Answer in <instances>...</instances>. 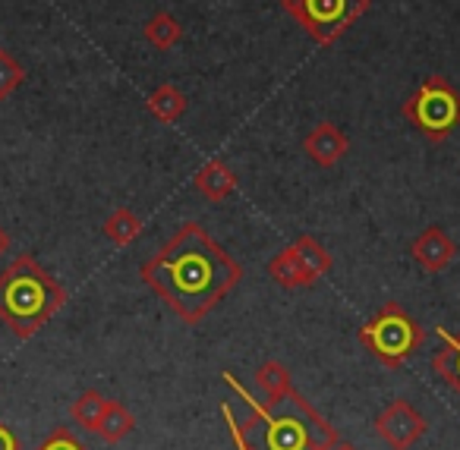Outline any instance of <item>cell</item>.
I'll return each instance as SVG.
<instances>
[{
	"label": "cell",
	"instance_id": "obj_1",
	"mask_svg": "<svg viewBox=\"0 0 460 450\" xmlns=\"http://www.w3.org/2000/svg\"><path fill=\"white\" fill-rule=\"evenodd\" d=\"M139 274L186 324H199L243 280V265L230 259L196 221H186L161 252L142 261Z\"/></svg>",
	"mask_w": 460,
	"mask_h": 450
},
{
	"label": "cell",
	"instance_id": "obj_2",
	"mask_svg": "<svg viewBox=\"0 0 460 450\" xmlns=\"http://www.w3.org/2000/svg\"><path fill=\"white\" fill-rule=\"evenodd\" d=\"M224 381L234 387L240 400L250 406V419L237 422L230 406H221V416L230 428L234 444L246 450H328L334 441H341L325 416L313 403L303 400V393L290 391L269 403H259L243 384L230 372H224Z\"/></svg>",
	"mask_w": 460,
	"mask_h": 450
},
{
	"label": "cell",
	"instance_id": "obj_3",
	"mask_svg": "<svg viewBox=\"0 0 460 450\" xmlns=\"http://www.w3.org/2000/svg\"><path fill=\"white\" fill-rule=\"evenodd\" d=\"M64 305L66 290L39 265L35 255H16L0 271V322L20 340L39 334Z\"/></svg>",
	"mask_w": 460,
	"mask_h": 450
},
{
	"label": "cell",
	"instance_id": "obj_4",
	"mask_svg": "<svg viewBox=\"0 0 460 450\" xmlns=\"http://www.w3.org/2000/svg\"><path fill=\"white\" fill-rule=\"evenodd\" d=\"M357 340L376 356L382 366L401 368L413 353H420L426 343V328L407 315L401 303H385L363 328L357 331Z\"/></svg>",
	"mask_w": 460,
	"mask_h": 450
},
{
	"label": "cell",
	"instance_id": "obj_5",
	"mask_svg": "<svg viewBox=\"0 0 460 450\" xmlns=\"http://www.w3.org/2000/svg\"><path fill=\"white\" fill-rule=\"evenodd\" d=\"M401 114L429 142H445L460 127V92L445 76H426L403 101Z\"/></svg>",
	"mask_w": 460,
	"mask_h": 450
},
{
	"label": "cell",
	"instance_id": "obj_6",
	"mask_svg": "<svg viewBox=\"0 0 460 450\" xmlns=\"http://www.w3.org/2000/svg\"><path fill=\"white\" fill-rule=\"evenodd\" d=\"M372 7V0H281V10L303 26L315 45L328 48Z\"/></svg>",
	"mask_w": 460,
	"mask_h": 450
},
{
	"label": "cell",
	"instance_id": "obj_7",
	"mask_svg": "<svg viewBox=\"0 0 460 450\" xmlns=\"http://www.w3.org/2000/svg\"><path fill=\"white\" fill-rule=\"evenodd\" d=\"M328 271H332V252L315 236H300L269 261V278L284 290L313 287Z\"/></svg>",
	"mask_w": 460,
	"mask_h": 450
},
{
	"label": "cell",
	"instance_id": "obj_8",
	"mask_svg": "<svg viewBox=\"0 0 460 450\" xmlns=\"http://www.w3.org/2000/svg\"><path fill=\"white\" fill-rule=\"evenodd\" d=\"M429 431V419L410 400L397 397L376 416V435L391 450H410Z\"/></svg>",
	"mask_w": 460,
	"mask_h": 450
},
{
	"label": "cell",
	"instance_id": "obj_9",
	"mask_svg": "<svg viewBox=\"0 0 460 450\" xmlns=\"http://www.w3.org/2000/svg\"><path fill=\"white\" fill-rule=\"evenodd\" d=\"M410 255H413V261L422 268V271L438 274L454 261L457 246H454V240L441 227H426L413 243H410Z\"/></svg>",
	"mask_w": 460,
	"mask_h": 450
},
{
	"label": "cell",
	"instance_id": "obj_10",
	"mask_svg": "<svg viewBox=\"0 0 460 450\" xmlns=\"http://www.w3.org/2000/svg\"><path fill=\"white\" fill-rule=\"evenodd\" d=\"M303 152L313 164L319 167H334L347 152H350V139L344 136V129L334 123H319L313 133L303 139Z\"/></svg>",
	"mask_w": 460,
	"mask_h": 450
},
{
	"label": "cell",
	"instance_id": "obj_11",
	"mask_svg": "<svg viewBox=\"0 0 460 450\" xmlns=\"http://www.w3.org/2000/svg\"><path fill=\"white\" fill-rule=\"evenodd\" d=\"M192 186H196L208 202H224V199H230L234 190H237V173L230 171L221 158H211L196 171Z\"/></svg>",
	"mask_w": 460,
	"mask_h": 450
},
{
	"label": "cell",
	"instance_id": "obj_12",
	"mask_svg": "<svg viewBox=\"0 0 460 450\" xmlns=\"http://www.w3.org/2000/svg\"><path fill=\"white\" fill-rule=\"evenodd\" d=\"M435 337L441 340V347L432 356V368L447 387L460 397V331L451 334L445 328H435Z\"/></svg>",
	"mask_w": 460,
	"mask_h": 450
},
{
	"label": "cell",
	"instance_id": "obj_13",
	"mask_svg": "<svg viewBox=\"0 0 460 450\" xmlns=\"http://www.w3.org/2000/svg\"><path fill=\"white\" fill-rule=\"evenodd\" d=\"M102 230H104V236H108V240L114 243V246L127 249V246H133V243L139 240V234H142V217L136 215L133 208L120 205V208L111 211Z\"/></svg>",
	"mask_w": 460,
	"mask_h": 450
},
{
	"label": "cell",
	"instance_id": "obj_14",
	"mask_svg": "<svg viewBox=\"0 0 460 450\" xmlns=\"http://www.w3.org/2000/svg\"><path fill=\"white\" fill-rule=\"evenodd\" d=\"M146 108H148V114H152L155 120L177 123L180 117L186 114V95L177 89V85H161V89H155L152 95H148Z\"/></svg>",
	"mask_w": 460,
	"mask_h": 450
},
{
	"label": "cell",
	"instance_id": "obj_15",
	"mask_svg": "<svg viewBox=\"0 0 460 450\" xmlns=\"http://www.w3.org/2000/svg\"><path fill=\"white\" fill-rule=\"evenodd\" d=\"M136 428V416L127 410V406L120 403V400H108V406H104V416L102 422H98L95 435H102V441L108 444H117L123 441V437L129 435V431Z\"/></svg>",
	"mask_w": 460,
	"mask_h": 450
},
{
	"label": "cell",
	"instance_id": "obj_16",
	"mask_svg": "<svg viewBox=\"0 0 460 450\" xmlns=\"http://www.w3.org/2000/svg\"><path fill=\"white\" fill-rule=\"evenodd\" d=\"M142 35H146L148 45L158 48V51H171V48L183 39V26H180L171 13H164V10H161V13H155L152 20L146 22Z\"/></svg>",
	"mask_w": 460,
	"mask_h": 450
},
{
	"label": "cell",
	"instance_id": "obj_17",
	"mask_svg": "<svg viewBox=\"0 0 460 450\" xmlns=\"http://www.w3.org/2000/svg\"><path fill=\"white\" fill-rule=\"evenodd\" d=\"M104 406H108V397H104L102 391H85V393H79L76 403L70 406V416L79 428L95 431L98 422H102V416H104Z\"/></svg>",
	"mask_w": 460,
	"mask_h": 450
},
{
	"label": "cell",
	"instance_id": "obj_18",
	"mask_svg": "<svg viewBox=\"0 0 460 450\" xmlns=\"http://www.w3.org/2000/svg\"><path fill=\"white\" fill-rule=\"evenodd\" d=\"M256 384L262 387L265 397H269V400H278V397H284V393L294 391L290 372L278 359H265L262 366L256 368Z\"/></svg>",
	"mask_w": 460,
	"mask_h": 450
},
{
	"label": "cell",
	"instance_id": "obj_19",
	"mask_svg": "<svg viewBox=\"0 0 460 450\" xmlns=\"http://www.w3.org/2000/svg\"><path fill=\"white\" fill-rule=\"evenodd\" d=\"M22 83H26V66L7 48H0V101H7Z\"/></svg>",
	"mask_w": 460,
	"mask_h": 450
},
{
	"label": "cell",
	"instance_id": "obj_20",
	"mask_svg": "<svg viewBox=\"0 0 460 450\" xmlns=\"http://www.w3.org/2000/svg\"><path fill=\"white\" fill-rule=\"evenodd\" d=\"M35 450H89L70 428H54L48 431V437H41V444Z\"/></svg>",
	"mask_w": 460,
	"mask_h": 450
},
{
	"label": "cell",
	"instance_id": "obj_21",
	"mask_svg": "<svg viewBox=\"0 0 460 450\" xmlns=\"http://www.w3.org/2000/svg\"><path fill=\"white\" fill-rule=\"evenodd\" d=\"M0 450H20V437L7 422H0Z\"/></svg>",
	"mask_w": 460,
	"mask_h": 450
},
{
	"label": "cell",
	"instance_id": "obj_22",
	"mask_svg": "<svg viewBox=\"0 0 460 450\" xmlns=\"http://www.w3.org/2000/svg\"><path fill=\"white\" fill-rule=\"evenodd\" d=\"M10 243H13V240H10V234H7L4 227H0V255H7V252H10Z\"/></svg>",
	"mask_w": 460,
	"mask_h": 450
},
{
	"label": "cell",
	"instance_id": "obj_23",
	"mask_svg": "<svg viewBox=\"0 0 460 450\" xmlns=\"http://www.w3.org/2000/svg\"><path fill=\"white\" fill-rule=\"evenodd\" d=\"M328 450H357V447H353V444H347V441H334Z\"/></svg>",
	"mask_w": 460,
	"mask_h": 450
}]
</instances>
